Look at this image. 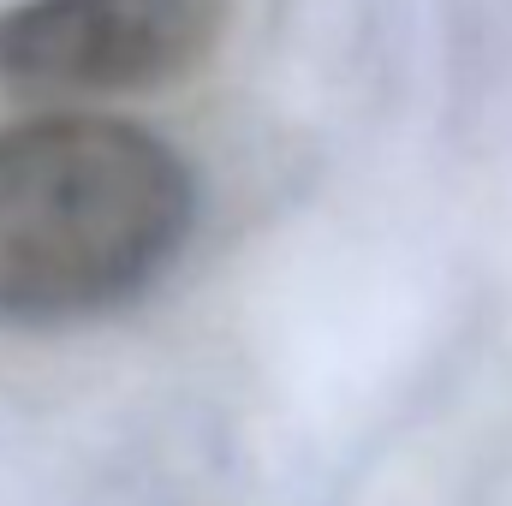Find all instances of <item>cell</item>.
<instances>
[{"label": "cell", "instance_id": "obj_1", "mask_svg": "<svg viewBox=\"0 0 512 506\" xmlns=\"http://www.w3.org/2000/svg\"><path fill=\"white\" fill-rule=\"evenodd\" d=\"M191 227L185 155L137 120L66 108L0 131V322L126 310L179 262Z\"/></svg>", "mask_w": 512, "mask_h": 506}, {"label": "cell", "instance_id": "obj_2", "mask_svg": "<svg viewBox=\"0 0 512 506\" xmlns=\"http://www.w3.org/2000/svg\"><path fill=\"white\" fill-rule=\"evenodd\" d=\"M227 0H18L0 12V84L102 102L179 84L221 42Z\"/></svg>", "mask_w": 512, "mask_h": 506}]
</instances>
